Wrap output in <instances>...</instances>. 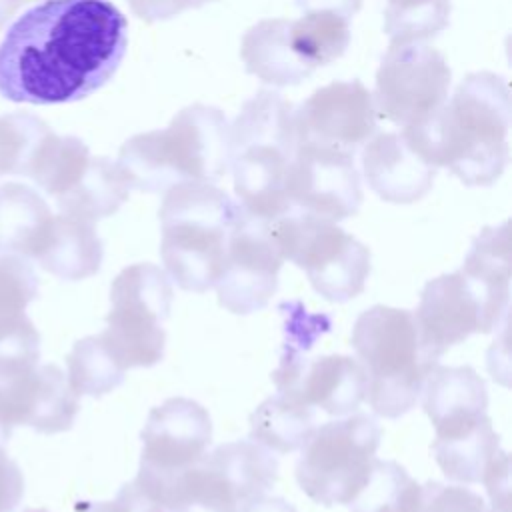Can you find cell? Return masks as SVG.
Segmentation results:
<instances>
[{
	"mask_svg": "<svg viewBox=\"0 0 512 512\" xmlns=\"http://www.w3.org/2000/svg\"><path fill=\"white\" fill-rule=\"evenodd\" d=\"M126 44V18L112 2L46 0L0 42V94L26 104L82 100L116 74Z\"/></svg>",
	"mask_w": 512,
	"mask_h": 512,
	"instance_id": "6da1fadb",
	"label": "cell"
},
{
	"mask_svg": "<svg viewBox=\"0 0 512 512\" xmlns=\"http://www.w3.org/2000/svg\"><path fill=\"white\" fill-rule=\"evenodd\" d=\"M510 92L502 76L468 74L436 116L418 128H404L422 154L446 166L468 186H488L508 164Z\"/></svg>",
	"mask_w": 512,
	"mask_h": 512,
	"instance_id": "7a4b0ae2",
	"label": "cell"
},
{
	"mask_svg": "<svg viewBox=\"0 0 512 512\" xmlns=\"http://www.w3.org/2000/svg\"><path fill=\"white\" fill-rule=\"evenodd\" d=\"M130 188L166 192L182 182H214L230 166V124L212 106L180 110L168 128L126 140L118 154Z\"/></svg>",
	"mask_w": 512,
	"mask_h": 512,
	"instance_id": "3957f363",
	"label": "cell"
},
{
	"mask_svg": "<svg viewBox=\"0 0 512 512\" xmlns=\"http://www.w3.org/2000/svg\"><path fill=\"white\" fill-rule=\"evenodd\" d=\"M294 150L292 104L278 92L260 90L230 126V168L244 212L274 220L292 210L286 178Z\"/></svg>",
	"mask_w": 512,
	"mask_h": 512,
	"instance_id": "277c9868",
	"label": "cell"
},
{
	"mask_svg": "<svg viewBox=\"0 0 512 512\" xmlns=\"http://www.w3.org/2000/svg\"><path fill=\"white\" fill-rule=\"evenodd\" d=\"M240 210L212 182H182L166 190L160 206V254L180 288L206 292L216 284Z\"/></svg>",
	"mask_w": 512,
	"mask_h": 512,
	"instance_id": "5b68a950",
	"label": "cell"
},
{
	"mask_svg": "<svg viewBox=\"0 0 512 512\" xmlns=\"http://www.w3.org/2000/svg\"><path fill=\"white\" fill-rule=\"evenodd\" d=\"M352 346L362 360L368 380L366 398L374 412L388 418L408 412L436 366L420 342L414 314L372 306L356 320Z\"/></svg>",
	"mask_w": 512,
	"mask_h": 512,
	"instance_id": "8992f818",
	"label": "cell"
},
{
	"mask_svg": "<svg viewBox=\"0 0 512 512\" xmlns=\"http://www.w3.org/2000/svg\"><path fill=\"white\" fill-rule=\"evenodd\" d=\"M424 410L436 428L432 450L448 478L480 482L498 454V436L486 416V388L464 368H432L426 378Z\"/></svg>",
	"mask_w": 512,
	"mask_h": 512,
	"instance_id": "52a82bcc",
	"label": "cell"
},
{
	"mask_svg": "<svg viewBox=\"0 0 512 512\" xmlns=\"http://www.w3.org/2000/svg\"><path fill=\"white\" fill-rule=\"evenodd\" d=\"M276 478V462L254 442H232L204 454L158 494L170 512H242Z\"/></svg>",
	"mask_w": 512,
	"mask_h": 512,
	"instance_id": "ba28073f",
	"label": "cell"
},
{
	"mask_svg": "<svg viewBox=\"0 0 512 512\" xmlns=\"http://www.w3.org/2000/svg\"><path fill=\"white\" fill-rule=\"evenodd\" d=\"M270 234L280 256L302 268L326 300L346 302L362 292L370 252L332 220L292 208L270 220Z\"/></svg>",
	"mask_w": 512,
	"mask_h": 512,
	"instance_id": "9c48e42d",
	"label": "cell"
},
{
	"mask_svg": "<svg viewBox=\"0 0 512 512\" xmlns=\"http://www.w3.org/2000/svg\"><path fill=\"white\" fill-rule=\"evenodd\" d=\"M378 444L380 428L368 414L326 422L302 444L298 484L318 504H348L364 486Z\"/></svg>",
	"mask_w": 512,
	"mask_h": 512,
	"instance_id": "30bf717a",
	"label": "cell"
},
{
	"mask_svg": "<svg viewBox=\"0 0 512 512\" xmlns=\"http://www.w3.org/2000/svg\"><path fill=\"white\" fill-rule=\"evenodd\" d=\"M510 290L470 266L430 280L414 314L424 350L438 360L472 332H490L506 312Z\"/></svg>",
	"mask_w": 512,
	"mask_h": 512,
	"instance_id": "8fae6325",
	"label": "cell"
},
{
	"mask_svg": "<svg viewBox=\"0 0 512 512\" xmlns=\"http://www.w3.org/2000/svg\"><path fill=\"white\" fill-rule=\"evenodd\" d=\"M170 300L168 278L154 264H134L116 276L108 328L100 338L124 370L152 366L162 358Z\"/></svg>",
	"mask_w": 512,
	"mask_h": 512,
	"instance_id": "7c38bea8",
	"label": "cell"
},
{
	"mask_svg": "<svg viewBox=\"0 0 512 512\" xmlns=\"http://www.w3.org/2000/svg\"><path fill=\"white\" fill-rule=\"evenodd\" d=\"M450 76L436 48L424 42L390 44L376 74V114L402 130L428 124L448 100Z\"/></svg>",
	"mask_w": 512,
	"mask_h": 512,
	"instance_id": "4fadbf2b",
	"label": "cell"
},
{
	"mask_svg": "<svg viewBox=\"0 0 512 512\" xmlns=\"http://www.w3.org/2000/svg\"><path fill=\"white\" fill-rule=\"evenodd\" d=\"M78 414V394L64 372L38 360L0 362V432L10 440L14 426L40 434L64 432Z\"/></svg>",
	"mask_w": 512,
	"mask_h": 512,
	"instance_id": "5bb4252c",
	"label": "cell"
},
{
	"mask_svg": "<svg viewBox=\"0 0 512 512\" xmlns=\"http://www.w3.org/2000/svg\"><path fill=\"white\" fill-rule=\"evenodd\" d=\"M210 432L206 410L192 400L172 398L154 408L142 432L138 486L158 502L160 490L204 456Z\"/></svg>",
	"mask_w": 512,
	"mask_h": 512,
	"instance_id": "9a60e30c",
	"label": "cell"
},
{
	"mask_svg": "<svg viewBox=\"0 0 512 512\" xmlns=\"http://www.w3.org/2000/svg\"><path fill=\"white\" fill-rule=\"evenodd\" d=\"M282 260L270 234V220L240 210L228 240L222 274L214 284L220 304L234 314L264 308L276 290Z\"/></svg>",
	"mask_w": 512,
	"mask_h": 512,
	"instance_id": "2e32d148",
	"label": "cell"
},
{
	"mask_svg": "<svg viewBox=\"0 0 512 512\" xmlns=\"http://www.w3.org/2000/svg\"><path fill=\"white\" fill-rule=\"evenodd\" d=\"M286 190L292 208L332 222L356 214L362 202L354 154L314 144H296Z\"/></svg>",
	"mask_w": 512,
	"mask_h": 512,
	"instance_id": "e0dca14e",
	"label": "cell"
},
{
	"mask_svg": "<svg viewBox=\"0 0 512 512\" xmlns=\"http://www.w3.org/2000/svg\"><path fill=\"white\" fill-rule=\"evenodd\" d=\"M296 144H314L354 154L376 132L372 94L360 80L318 88L294 110Z\"/></svg>",
	"mask_w": 512,
	"mask_h": 512,
	"instance_id": "ac0fdd59",
	"label": "cell"
},
{
	"mask_svg": "<svg viewBox=\"0 0 512 512\" xmlns=\"http://www.w3.org/2000/svg\"><path fill=\"white\" fill-rule=\"evenodd\" d=\"M274 382L280 392L334 416L354 412L368 390L362 364L348 356H322L302 362L288 354L274 372Z\"/></svg>",
	"mask_w": 512,
	"mask_h": 512,
	"instance_id": "d6986e66",
	"label": "cell"
},
{
	"mask_svg": "<svg viewBox=\"0 0 512 512\" xmlns=\"http://www.w3.org/2000/svg\"><path fill=\"white\" fill-rule=\"evenodd\" d=\"M362 168L370 188L396 204L422 198L438 170L404 130L374 136L362 150Z\"/></svg>",
	"mask_w": 512,
	"mask_h": 512,
	"instance_id": "ffe728a7",
	"label": "cell"
},
{
	"mask_svg": "<svg viewBox=\"0 0 512 512\" xmlns=\"http://www.w3.org/2000/svg\"><path fill=\"white\" fill-rule=\"evenodd\" d=\"M38 276L22 256L0 254V362L38 360L40 334L26 316Z\"/></svg>",
	"mask_w": 512,
	"mask_h": 512,
	"instance_id": "44dd1931",
	"label": "cell"
},
{
	"mask_svg": "<svg viewBox=\"0 0 512 512\" xmlns=\"http://www.w3.org/2000/svg\"><path fill=\"white\" fill-rule=\"evenodd\" d=\"M32 258L46 272L62 280H82L98 272L102 242L94 230V222L58 214L52 216Z\"/></svg>",
	"mask_w": 512,
	"mask_h": 512,
	"instance_id": "7402d4cb",
	"label": "cell"
},
{
	"mask_svg": "<svg viewBox=\"0 0 512 512\" xmlns=\"http://www.w3.org/2000/svg\"><path fill=\"white\" fill-rule=\"evenodd\" d=\"M240 56L250 74L272 86L306 80L314 68L290 44V20L270 18L254 24L242 38Z\"/></svg>",
	"mask_w": 512,
	"mask_h": 512,
	"instance_id": "603a6c76",
	"label": "cell"
},
{
	"mask_svg": "<svg viewBox=\"0 0 512 512\" xmlns=\"http://www.w3.org/2000/svg\"><path fill=\"white\" fill-rule=\"evenodd\" d=\"M44 198L26 184L0 186V254L32 258L52 220Z\"/></svg>",
	"mask_w": 512,
	"mask_h": 512,
	"instance_id": "cb8c5ba5",
	"label": "cell"
},
{
	"mask_svg": "<svg viewBox=\"0 0 512 512\" xmlns=\"http://www.w3.org/2000/svg\"><path fill=\"white\" fill-rule=\"evenodd\" d=\"M130 190L132 188L118 162L90 156L78 182L66 194L56 198V202L62 214L96 222L114 214L128 200Z\"/></svg>",
	"mask_w": 512,
	"mask_h": 512,
	"instance_id": "d4e9b609",
	"label": "cell"
},
{
	"mask_svg": "<svg viewBox=\"0 0 512 512\" xmlns=\"http://www.w3.org/2000/svg\"><path fill=\"white\" fill-rule=\"evenodd\" d=\"M88 160V146L80 138L50 130L34 150L24 176H30L46 194L60 198L78 182Z\"/></svg>",
	"mask_w": 512,
	"mask_h": 512,
	"instance_id": "484cf974",
	"label": "cell"
},
{
	"mask_svg": "<svg viewBox=\"0 0 512 512\" xmlns=\"http://www.w3.org/2000/svg\"><path fill=\"white\" fill-rule=\"evenodd\" d=\"M250 424L252 438L278 452H290L314 432L316 418L310 406L280 392L258 406Z\"/></svg>",
	"mask_w": 512,
	"mask_h": 512,
	"instance_id": "4316f807",
	"label": "cell"
},
{
	"mask_svg": "<svg viewBox=\"0 0 512 512\" xmlns=\"http://www.w3.org/2000/svg\"><path fill=\"white\" fill-rule=\"evenodd\" d=\"M422 486L396 462L376 460L358 494L348 502L350 512H418Z\"/></svg>",
	"mask_w": 512,
	"mask_h": 512,
	"instance_id": "83f0119b",
	"label": "cell"
},
{
	"mask_svg": "<svg viewBox=\"0 0 512 512\" xmlns=\"http://www.w3.org/2000/svg\"><path fill=\"white\" fill-rule=\"evenodd\" d=\"M290 44L314 70L340 58L350 44V20L334 12H302L290 20Z\"/></svg>",
	"mask_w": 512,
	"mask_h": 512,
	"instance_id": "f1b7e54d",
	"label": "cell"
},
{
	"mask_svg": "<svg viewBox=\"0 0 512 512\" xmlns=\"http://www.w3.org/2000/svg\"><path fill=\"white\" fill-rule=\"evenodd\" d=\"M68 384L80 396H102L124 380V368L98 336L82 338L68 354Z\"/></svg>",
	"mask_w": 512,
	"mask_h": 512,
	"instance_id": "f546056e",
	"label": "cell"
},
{
	"mask_svg": "<svg viewBox=\"0 0 512 512\" xmlns=\"http://www.w3.org/2000/svg\"><path fill=\"white\" fill-rule=\"evenodd\" d=\"M450 0H388L384 32L390 44L424 42L448 26Z\"/></svg>",
	"mask_w": 512,
	"mask_h": 512,
	"instance_id": "4dcf8cb0",
	"label": "cell"
},
{
	"mask_svg": "<svg viewBox=\"0 0 512 512\" xmlns=\"http://www.w3.org/2000/svg\"><path fill=\"white\" fill-rule=\"evenodd\" d=\"M48 132V124L32 114L0 116V176L24 174L34 150Z\"/></svg>",
	"mask_w": 512,
	"mask_h": 512,
	"instance_id": "1f68e13d",
	"label": "cell"
},
{
	"mask_svg": "<svg viewBox=\"0 0 512 512\" xmlns=\"http://www.w3.org/2000/svg\"><path fill=\"white\" fill-rule=\"evenodd\" d=\"M418 512H484V502L470 490L430 482L422 486Z\"/></svg>",
	"mask_w": 512,
	"mask_h": 512,
	"instance_id": "d6a6232c",
	"label": "cell"
},
{
	"mask_svg": "<svg viewBox=\"0 0 512 512\" xmlns=\"http://www.w3.org/2000/svg\"><path fill=\"white\" fill-rule=\"evenodd\" d=\"M74 512H164V508L152 500L134 480L126 484L112 502H78Z\"/></svg>",
	"mask_w": 512,
	"mask_h": 512,
	"instance_id": "836d02e7",
	"label": "cell"
},
{
	"mask_svg": "<svg viewBox=\"0 0 512 512\" xmlns=\"http://www.w3.org/2000/svg\"><path fill=\"white\" fill-rule=\"evenodd\" d=\"M24 496V476L20 466L8 458L0 446V512H14Z\"/></svg>",
	"mask_w": 512,
	"mask_h": 512,
	"instance_id": "e575fe53",
	"label": "cell"
},
{
	"mask_svg": "<svg viewBox=\"0 0 512 512\" xmlns=\"http://www.w3.org/2000/svg\"><path fill=\"white\" fill-rule=\"evenodd\" d=\"M208 2L214 0H128L132 12L146 22L168 20L182 14L184 10L200 8Z\"/></svg>",
	"mask_w": 512,
	"mask_h": 512,
	"instance_id": "d590c367",
	"label": "cell"
},
{
	"mask_svg": "<svg viewBox=\"0 0 512 512\" xmlns=\"http://www.w3.org/2000/svg\"><path fill=\"white\" fill-rule=\"evenodd\" d=\"M302 12H334L346 20H352L360 10L362 0H296Z\"/></svg>",
	"mask_w": 512,
	"mask_h": 512,
	"instance_id": "8d00e7d4",
	"label": "cell"
},
{
	"mask_svg": "<svg viewBox=\"0 0 512 512\" xmlns=\"http://www.w3.org/2000/svg\"><path fill=\"white\" fill-rule=\"evenodd\" d=\"M242 512H296L288 502H284L282 498H256L254 502H250Z\"/></svg>",
	"mask_w": 512,
	"mask_h": 512,
	"instance_id": "74e56055",
	"label": "cell"
},
{
	"mask_svg": "<svg viewBox=\"0 0 512 512\" xmlns=\"http://www.w3.org/2000/svg\"><path fill=\"white\" fill-rule=\"evenodd\" d=\"M22 2L20 0H0V30L10 20V16L18 10Z\"/></svg>",
	"mask_w": 512,
	"mask_h": 512,
	"instance_id": "f35d334b",
	"label": "cell"
},
{
	"mask_svg": "<svg viewBox=\"0 0 512 512\" xmlns=\"http://www.w3.org/2000/svg\"><path fill=\"white\" fill-rule=\"evenodd\" d=\"M24 512H48V510H42V508H30V510H24Z\"/></svg>",
	"mask_w": 512,
	"mask_h": 512,
	"instance_id": "ab89813d",
	"label": "cell"
},
{
	"mask_svg": "<svg viewBox=\"0 0 512 512\" xmlns=\"http://www.w3.org/2000/svg\"><path fill=\"white\" fill-rule=\"evenodd\" d=\"M20 2H30V0H20Z\"/></svg>",
	"mask_w": 512,
	"mask_h": 512,
	"instance_id": "60d3db41",
	"label": "cell"
}]
</instances>
